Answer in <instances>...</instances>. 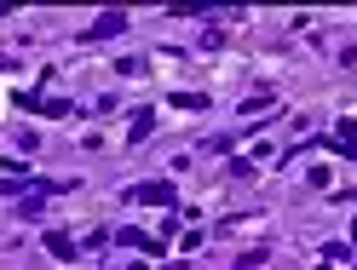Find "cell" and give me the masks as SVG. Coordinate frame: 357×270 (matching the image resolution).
Instances as JSON below:
<instances>
[{"label": "cell", "mask_w": 357, "mask_h": 270, "mask_svg": "<svg viewBox=\"0 0 357 270\" xmlns=\"http://www.w3.org/2000/svg\"><path fill=\"white\" fill-rule=\"evenodd\" d=\"M150 127H155V116L144 109V116H132V138H150Z\"/></svg>", "instance_id": "cell-4"}, {"label": "cell", "mask_w": 357, "mask_h": 270, "mask_svg": "<svg viewBox=\"0 0 357 270\" xmlns=\"http://www.w3.org/2000/svg\"><path fill=\"white\" fill-rule=\"evenodd\" d=\"M47 247H52V253H58V259H75V241H70V236H58V230L47 236Z\"/></svg>", "instance_id": "cell-3"}, {"label": "cell", "mask_w": 357, "mask_h": 270, "mask_svg": "<svg viewBox=\"0 0 357 270\" xmlns=\"http://www.w3.org/2000/svg\"><path fill=\"white\" fill-rule=\"evenodd\" d=\"M127 201H155V207H167V201H173V184H132Z\"/></svg>", "instance_id": "cell-1"}, {"label": "cell", "mask_w": 357, "mask_h": 270, "mask_svg": "<svg viewBox=\"0 0 357 270\" xmlns=\"http://www.w3.org/2000/svg\"><path fill=\"white\" fill-rule=\"evenodd\" d=\"M121 24H127V17H121V12H109V17H98V24H93V35H86V40H104V35H121Z\"/></svg>", "instance_id": "cell-2"}]
</instances>
